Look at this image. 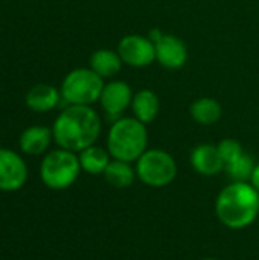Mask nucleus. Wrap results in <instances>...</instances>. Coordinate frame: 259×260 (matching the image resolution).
<instances>
[{"mask_svg":"<svg viewBox=\"0 0 259 260\" xmlns=\"http://www.w3.org/2000/svg\"><path fill=\"white\" fill-rule=\"evenodd\" d=\"M61 91L50 84H37L26 93V107L35 113L52 111L61 101Z\"/></svg>","mask_w":259,"mask_h":260,"instance_id":"12","label":"nucleus"},{"mask_svg":"<svg viewBox=\"0 0 259 260\" xmlns=\"http://www.w3.org/2000/svg\"><path fill=\"white\" fill-rule=\"evenodd\" d=\"M191 165L198 174L205 177H214L224 169V161L218 152L217 145L211 143H202L194 148L191 154Z\"/></svg>","mask_w":259,"mask_h":260,"instance_id":"11","label":"nucleus"},{"mask_svg":"<svg viewBox=\"0 0 259 260\" xmlns=\"http://www.w3.org/2000/svg\"><path fill=\"white\" fill-rule=\"evenodd\" d=\"M27 178L24 160L14 151L0 148V190L15 192L23 187Z\"/></svg>","mask_w":259,"mask_h":260,"instance_id":"8","label":"nucleus"},{"mask_svg":"<svg viewBox=\"0 0 259 260\" xmlns=\"http://www.w3.org/2000/svg\"><path fill=\"white\" fill-rule=\"evenodd\" d=\"M156 61L169 70L182 69L188 61V47L185 41L176 35L163 34L156 43Z\"/></svg>","mask_w":259,"mask_h":260,"instance_id":"10","label":"nucleus"},{"mask_svg":"<svg viewBox=\"0 0 259 260\" xmlns=\"http://www.w3.org/2000/svg\"><path fill=\"white\" fill-rule=\"evenodd\" d=\"M78 157H79L81 169L90 175L104 174L107 166L111 161V155H110L108 149H105L102 146H96V145L85 148L84 151L79 152Z\"/></svg>","mask_w":259,"mask_h":260,"instance_id":"17","label":"nucleus"},{"mask_svg":"<svg viewBox=\"0 0 259 260\" xmlns=\"http://www.w3.org/2000/svg\"><path fill=\"white\" fill-rule=\"evenodd\" d=\"M79 157L63 148L47 152L40 166L41 181L53 190H64L70 187L79 177Z\"/></svg>","mask_w":259,"mask_h":260,"instance_id":"4","label":"nucleus"},{"mask_svg":"<svg viewBox=\"0 0 259 260\" xmlns=\"http://www.w3.org/2000/svg\"><path fill=\"white\" fill-rule=\"evenodd\" d=\"M53 140L52 129L41 125H34L26 128L20 134V149L27 155H41L47 151L50 146V142Z\"/></svg>","mask_w":259,"mask_h":260,"instance_id":"13","label":"nucleus"},{"mask_svg":"<svg viewBox=\"0 0 259 260\" xmlns=\"http://www.w3.org/2000/svg\"><path fill=\"white\" fill-rule=\"evenodd\" d=\"M255 161L250 155L243 154L240 158H237L235 161L229 163L224 166V171L227 172V175L232 178V181H240V183H250L252 174L255 171Z\"/></svg>","mask_w":259,"mask_h":260,"instance_id":"19","label":"nucleus"},{"mask_svg":"<svg viewBox=\"0 0 259 260\" xmlns=\"http://www.w3.org/2000/svg\"><path fill=\"white\" fill-rule=\"evenodd\" d=\"M107 149L114 160L137 161L148 149L147 125L136 117L116 119L107 134Z\"/></svg>","mask_w":259,"mask_h":260,"instance_id":"3","label":"nucleus"},{"mask_svg":"<svg viewBox=\"0 0 259 260\" xmlns=\"http://www.w3.org/2000/svg\"><path fill=\"white\" fill-rule=\"evenodd\" d=\"M189 114L194 122L209 126L217 123L223 116L221 104L214 98H200L194 101L189 107Z\"/></svg>","mask_w":259,"mask_h":260,"instance_id":"16","label":"nucleus"},{"mask_svg":"<svg viewBox=\"0 0 259 260\" xmlns=\"http://www.w3.org/2000/svg\"><path fill=\"white\" fill-rule=\"evenodd\" d=\"M136 175L150 187H165L177 177V163L163 149H147L136 161Z\"/></svg>","mask_w":259,"mask_h":260,"instance_id":"6","label":"nucleus"},{"mask_svg":"<svg viewBox=\"0 0 259 260\" xmlns=\"http://www.w3.org/2000/svg\"><path fill=\"white\" fill-rule=\"evenodd\" d=\"M217 148H218V152H220V155H221V158L224 161V166L232 163V161H235L237 158H240L244 154L241 143L238 140H234V139L221 140L217 145Z\"/></svg>","mask_w":259,"mask_h":260,"instance_id":"20","label":"nucleus"},{"mask_svg":"<svg viewBox=\"0 0 259 260\" xmlns=\"http://www.w3.org/2000/svg\"><path fill=\"white\" fill-rule=\"evenodd\" d=\"M215 213L227 229H246L258 218L259 192L250 183L232 181L218 193Z\"/></svg>","mask_w":259,"mask_h":260,"instance_id":"2","label":"nucleus"},{"mask_svg":"<svg viewBox=\"0 0 259 260\" xmlns=\"http://www.w3.org/2000/svg\"><path fill=\"white\" fill-rule=\"evenodd\" d=\"M104 79L90 67H81L69 72L61 84V98L69 105H92L99 101Z\"/></svg>","mask_w":259,"mask_h":260,"instance_id":"5","label":"nucleus"},{"mask_svg":"<svg viewBox=\"0 0 259 260\" xmlns=\"http://www.w3.org/2000/svg\"><path fill=\"white\" fill-rule=\"evenodd\" d=\"M130 108L133 111V116L137 120L148 125L159 116L160 99L153 90L143 88V90H139L137 93H134Z\"/></svg>","mask_w":259,"mask_h":260,"instance_id":"14","label":"nucleus"},{"mask_svg":"<svg viewBox=\"0 0 259 260\" xmlns=\"http://www.w3.org/2000/svg\"><path fill=\"white\" fill-rule=\"evenodd\" d=\"M250 184L259 192V163L255 166V171H253L252 178H250Z\"/></svg>","mask_w":259,"mask_h":260,"instance_id":"21","label":"nucleus"},{"mask_svg":"<svg viewBox=\"0 0 259 260\" xmlns=\"http://www.w3.org/2000/svg\"><path fill=\"white\" fill-rule=\"evenodd\" d=\"M52 134L60 148L81 152L95 145L101 134L99 114L90 105H69L55 119Z\"/></svg>","mask_w":259,"mask_h":260,"instance_id":"1","label":"nucleus"},{"mask_svg":"<svg viewBox=\"0 0 259 260\" xmlns=\"http://www.w3.org/2000/svg\"><path fill=\"white\" fill-rule=\"evenodd\" d=\"M203 260H218V259H211V257H209V259H203Z\"/></svg>","mask_w":259,"mask_h":260,"instance_id":"22","label":"nucleus"},{"mask_svg":"<svg viewBox=\"0 0 259 260\" xmlns=\"http://www.w3.org/2000/svg\"><path fill=\"white\" fill-rule=\"evenodd\" d=\"M124 62L118 53V50H110V49H98L92 53L90 56V69L98 73L102 79L114 78L119 75Z\"/></svg>","mask_w":259,"mask_h":260,"instance_id":"15","label":"nucleus"},{"mask_svg":"<svg viewBox=\"0 0 259 260\" xmlns=\"http://www.w3.org/2000/svg\"><path fill=\"white\" fill-rule=\"evenodd\" d=\"M133 90L125 81H110L104 85L99 104L107 114L108 119H113V122L119 117H122V113L131 107L133 101Z\"/></svg>","mask_w":259,"mask_h":260,"instance_id":"9","label":"nucleus"},{"mask_svg":"<svg viewBox=\"0 0 259 260\" xmlns=\"http://www.w3.org/2000/svg\"><path fill=\"white\" fill-rule=\"evenodd\" d=\"M118 53L124 64L136 69L151 66L156 61V46L148 35L130 34L118 43Z\"/></svg>","mask_w":259,"mask_h":260,"instance_id":"7","label":"nucleus"},{"mask_svg":"<svg viewBox=\"0 0 259 260\" xmlns=\"http://www.w3.org/2000/svg\"><path fill=\"white\" fill-rule=\"evenodd\" d=\"M136 169L131 166V163L122 161V160H111L104 172L105 181L114 187V189H125L130 187L136 180Z\"/></svg>","mask_w":259,"mask_h":260,"instance_id":"18","label":"nucleus"}]
</instances>
